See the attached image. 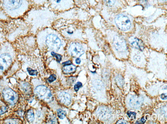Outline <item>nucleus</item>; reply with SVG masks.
Wrapping results in <instances>:
<instances>
[{"label": "nucleus", "mask_w": 167, "mask_h": 124, "mask_svg": "<svg viewBox=\"0 0 167 124\" xmlns=\"http://www.w3.org/2000/svg\"><path fill=\"white\" fill-rule=\"evenodd\" d=\"M24 16L26 21L35 29L49 27L56 18L55 11L43 6L31 8Z\"/></svg>", "instance_id": "nucleus-1"}, {"label": "nucleus", "mask_w": 167, "mask_h": 124, "mask_svg": "<svg viewBox=\"0 0 167 124\" xmlns=\"http://www.w3.org/2000/svg\"><path fill=\"white\" fill-rule=\"evenodd\" d=\"M37 42L40 48L55 52H59L64 46V41L59 33L49 27L39 32Z\"/></svg>", "instance_id": "nucleus-2"}, {"label": "nucleus", "mask_w": 167, "mask_h": 124, "mask_svg": "<svg viewBox=\"0 0 167 124\" xmlns=\"http://www.w3.org/2000/svg\"><path fill=\"white\" fill-rule=\"evenodd\" d=\"M1 7L8 17L24 16L31 9L30 0H0Z\"/></svg>", "instance_id": "nucleus-3"}, {"label": "nucleus", "mask_w": 167, "mask_h": 124, "mask_svg": "<svg viewBox=\"0 0 167 124\" xmlns=\"http://www.w3.org/2000/svg\"><path fill=\"white\" fill-rule=\"evenodd\" d=\"M15 56L14 49L10 43L6 42L0 45V76L12 64Z\"/></svg>", "instance_id": "nucleus-4"}, {"label": "nucleus", "mask_w": 167, "mask_h": 124, "mask_svg": "<svg viewBox=\"0 0 167 124\" xmlns=\"http://www.w3.org/2000/svg\"><path fill=\"white\" fill-rule=\"evenodd\" d=\"M113 21L118 29L121 31L126 32L132 27V17L124 12L116 14L113 16Z\"/></svg>", "instance_id": "nucleus-5"}, {"label": "nucleus", "mask_w": 167, "mask_h": 124, "mask_svg": "<svg viewBox=\"0 0 167 124\" xmlns=\"http://www.w3.org/2000/svg\"><path fill=\"white\" fill-rule=\"evenodd\" d=\"M50 8L55 12H63L73 8V0H48Z\"/></svg>", "instance_id": "nucleus-6"}, {"label": "nucleus", "mask_w": 167, "mask_h": 124, "mask_svg": "<svg viewBox=\"0 0 167 124\" xmlns=\"http://www.w3.org/2000/svg\"><path fill=\"white\" fill-rule=\"evenodd\" d=\"M34 92L36 96L43 101L50 103L53 100L51 91L45 85H37L35 87Z\"/></svg>", "instance_id": "nucleus-7"}, {"label": "nucleus", "mask_w": 167, "mask_h": 124, "mask_svg": "<svg viewBox=\"0 0 167 124\" xmlns=\"http://www.w3.org/2000/svg\"><path fill=\"white\" fill-rule=\"evenodd\" d=\"M112 43L113 47L117 52L123 53L128 50L126 41L121 36L118 34L114 36L112 40Z\"/></svg>", "instance_id": "nucleus-8"}, {"label": "nucleus", "mask_w": 167, "mask_h": 124, "mask_svg": "<svg viewBox=\"0 0 167 124\" xmlns=\"http://www.w3.org/2000/svg\"><path fill=\"white\" fill-rule=\"evenodd\" d=\"M2 95L4 100L11 106H14L18 101L17 93L8 87H6L3 89Z\"/></svg>", "instance_id": "nucleus-9"}, {"label": "nucleus", "mask_w": 167, "mask_h": 124, "mask_svg": "<svg viewBox=\"0 0 167 124\" xmlns=\"http://www.w3.org/2000/svg\"><path fill=\"white\" fill-rule=\"evenodd\" d=\"M70 55L74 57H79L84 54L85 50L80 43L74 42L70 45L68 49Z\"/></svg>", "instance_id": "nucleus-10"}, {"label": "nucleus", "mask_w": 167, "mask_h": 124, "mask_svg": "<svg viewBox=\"0 0 167 124\" xmlns=\"http://www.w3.org/2000/svg\"><path fill=\"white\" fill-rule=\"evenodd\" d=\"M104 5L112 10H118L122 7L121 0H102Z\"/></svg>", "instance_id": "nucleus-11"}, {"label": "nucleus", "mask_w": 167, "mask_h": 124, "mask_svg": "<svg viewBox=\"0 0 167 124\" xmlns=\"http://www.w3.org/2000/svg\"><path fill=\"white\" fill-rule=\"evenodd\" d=\"M143 102V99L142 97L134 95L130 98L129 104L133 109H138L141 107Z\"/></svg>", "instance_id": "nucleus-12"}, {"label": "nucleus", "mask_w": 167, "mask_h": 124, "mask_svg": "<svg viewBox=\"0 0 167 124\" xmlns=\"http://www.w3.org/2000/svg\"><path fill=\"white\" fill-rule=\"evenodd\" d=\"M58 99L62 104L65 106H69L71 103V95L66 92H60L58 95Z\"/></svg>", "instance_id": "nucleus-13"}, {"label": "nucleus", "mask_w": 167, "mask_h": 124, "mask_svg": "<svg viewBox=\"0 0 167 124\" xmlns=\"http://www.w3.org/2000/svg\"><path fill=\"white\" fill-rule=\"evenodd\" d=\"M130 44L133 48L137 50L143 51L144 49L145 46L141 40L137 38H133L130 40Z\"/></svg>", "instance_id": "nucleus-14"}, {"label": "nucleus", "mask_w": 167, "mask_h": 124, "mask_svg": "<svg viewBox=\"0 0 167 124\" xmlns=\"http://www.w3.org/2000/svg\"><path fill=\"white\" fill-rule=\"evenodd\" d=\"M76 70V67L74 65L70 64L65 65L63 67V71L65 73H72Z\"/></svg>", "instance_id": "nucleus-15"}, {"label": "nucleus", "mask_w": 167, "mask_h": 124, "mask_svg": "<svg viewBox=\"0 0 167 124\" xmlns=\"http://www.w3.org/2000/svg\"><path fill=\"white\" fill-rule=\"evenodd\" d=\"M26 118L27 121L32 122L35 119V114L32 110H29L26 114Z\"/></svg>", "instance_id": "nucleus-16"}, {"label": "nucleus", "mask_w": 167, "mask_h": 124, "mask_svg": "<svg viewBox=\"0 0 167 124\" xmlns=\"http://www.w3.org/2000/svg\"><path fill=\"white\" fill-rule=\"evenodd\" d=\"M31 3L37 7H42L45 5L48 0H30Z\"/></svg>", "instance_id": "nucleus-17"}, {"label": "nucleus", "mask_w": 167, "mask_h": 124, "mask_svg": "<svg viewBox=\"0 0 167 124\" xmlns=\"http://www.w3.org/2000/svg\"><path fill=\"white\" fill-rule=\"evenodd\" d=\"M100 113L99 114L100 117L102 119H106L108 116H109L111 113H110L109 111L108 110H106L105 109H101L100 111Z\"/></svg>", "instance_id": "nucleus-18"}, {"label": "nucleus", "mask_w": 167, "mask_h": 124, "mask_svg": "<svg viewBox=\"0 0 167 124\" xmlns=\"http://www.w3.org/2000/svg\"><path fill=\"white\" fill-rule=\"evenodd\" d=\"M58 116L60 119H64L66 116V112L62 109H59L57 110Z\"/></svg>", "instance_id": "nucleus-19"}, {"label": "nucleus", "mask_w": 167, "mask_h": 124, "mask_svg": "<svg viewBox=\"0 0 167 124\" xmlns=\"http://www.w3.org/2000/svg\"><path fill=\"white\" fill-rule=\"evenodd\" d=\"M8 17L5 14L4 10L2 9V8H0V20H6L7 19Z\"/></svg>", "instance_id": "nucleus-20"}, {"label": "nucleus", "mask_w": 167, "mask_h": 124, "mask_svg": "<svg viewBox=\"0 0 167 124\" xmlns=\"http://www.w3.org/2000/svg\"><path fill=\"white\" fill-rule=\"evenodd\" d=\"M51 54L53 56H55V57L56 58L58 61H59V62L61 61L62 58V56L58 54V53H56L55 52H53V51H51Z\"/></svg>", "instance_id": "nucleus-21"}, {"label": "nucleus", "mask_w": 167, "mask_h": 124, "mask_svg": "<svg viewBox=\"0 0 167 124\" xmlns=\"http://www.w3.org/2000/svg\"><path fill=\"white\" fill-rule=\"evenodd\" d=\"M128 116L130 118L135 119L136 118V113L135 112H132L131 111H128L127 113Z\"/></svg>", "instance_id": "nucleus-22"}, {"label": "nucleus", "mask_w": 167, "mask_h": 124, "mask_svg": "<svg viewBox=\"0 0 167 124\" xmlns=\"http://www.w3.org/2000/svg\"><path fill=\"white\" fill-rule=\"evenodd\" d=\"M27 71H28L29 74L31 76H36L38 73L37 70H32L29 68H27Z\"/></svg>", "instance_id": "nucleus-23"}, {"label": "nucleus", "mask_w": 167, "mask_h": 124, "mask_svg": "<svg viewBox=\"0 0 167 124\" xmlns=\"http://www.w3.org/2000/svg\"><path fill=\"white\" fill-rule=\"evenodd\" d=\"M82 87V84L81 83V82H78L77 83V84H76L74 86V89H75V91L76 92L79 91V89H80L81 87Z\"/></svg>", "instance_id": "nucleus-24"}, {"label": "nucleus", "mask_w": 167, "mask_h": 124, "mask_svg": "<svg viewBox=\"0 0 167 124\" xmlns=\"http://www.w3.org/2000/svg\"><path fill=\"white\" fill-rule=\"evenodd\" d=\"M56 79V76L55 75L52 74L47 79V81L49 82V83H52V82L54 81Z\"/></svg>", "instance_id": "nucleus-25"}, {"label": "nucleus", "mask_w": 167, "mask_h": 124, "mask_svg": "<svg viewBox=\"0 0 167 124\" xmlns=\"http://www.w3.org/2000/svg\"><path fill=\"white\" fill-rule=\"evenodd\" d=\"M116 80L119 85H123L124 84V80L122 79V77L120 76H117L116 78Z\"/></svg>", "instance_id": "nucleus-26"}, {"label": "nucleus", "mask_w": 167, "mask_h": 124, "mask_svg": "<svg viewBox=\"0 0 167 124\" xmlns=\"http://www.w3.org/2000/svg\"><path fill=\"white\" fill-rule=\"evenodd\" d=\"M145 122V120L144 118V117H143L140 120L138 121L137 122H136L135 124H144Z\"/></svg>", "instance_id": "nucleus-27"}, {"label": "nucleus", "mask_w": 167, "mask_h": 124, "mask_svg": "<svg viewBox=\"0 0 167 124\" xmlns=\"http://www.w3.org/2000/svg\"><path fill=\"white\" fill-rule=\"evenodd\" d=\"M141 56L139 55H135L134 57V59L135 60V61L137 62H139L141 60Z\"/></svg>", "instance_id": "nucleus-28"}, {"label": "nucleus", "mask_w": 167, "mask_h": 124, "mask_svg": "<svg viewBox=\"0 0 167 124\" xmlns=\"http://www.w3.org/2000/svg\"><path fill=\"white\" fill-rule=\"evenodd\" d=\"M7 109L6 107H3L1 108V110H0V112H1V114H2L3 113H5V112L7 111Z\"/></svg>", "instance_id": "nucleus-29"}, {"label": "nucleus", "mask_w": 167, "mask_h": 124, "mask_svg": "<svg viewBox=\"0 0 167 124\" xmlns=\"http://www.w3.org/2000/svg\"><path fill=\"white\" fill-rule=\"evenodd\" d=\"M161 98L163 100H166L167 99V94L165 93H163L161 95Z\"/></svg>", "instance_id": "nucleus-30"}, {"label": "nucleus", "mask_w": 167, "mask_h": 124, "mask_svg": "<svg viewBox=\"0 0 167 124\" xmlns=\"http://www.w3.org/2000/svg\"><path fill=\"white\" fill-rule=\"evenodd\" d=\"M117 124H128L126 121H118L117 122Z\"/></svg>", "instance_id": "nucleus-31"}, {"label": "nucleus", "mask_w": 167, "mask_h": 124, "mask_svg": "<svg viewBox=\"0 0 167 124\" xmlns=\"http://www.w3.org/2000/svg\"><path fill=\"white\" fill-rule=\"evenodd\" d=\"M76 63L78 64H79L81 63V60L80 58H79V57L77 58L75 60Z\"/></svg>", "instance_id": "nucleus-32"}, {"label": "nucleus", "mask_w": 167, "mask_h": 124, "mask_svg": "<svg viewBox=\"0 0 167 124\" xmlns=\"http://www.w3.org/2000/svg\"><path fill=\"white\" fill-rule=\"evenodd\" d=\"M70 64H71V61H68L64 62V63H63V64H62L65 65Z\"/></svg>", "instance_id": "nucleus-33"}, {"label": "nucleus", "mask_w": 167, "mask_h": 124, "mask_svg": "<svg viewBox=\"0 0 167 124\" xmlns=\"http://www.w3.org/2000/svg\"><path fill=\"white\" fill-rule=\"evenodd\" d=\"M157 1H158V2L163 4V3L166 2L167 0H157Z\"/></svg>", "instance_id": "nucleus-34"}]
</instances>
